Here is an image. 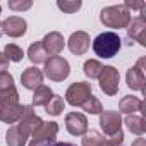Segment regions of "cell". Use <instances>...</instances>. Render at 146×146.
<instances>
[{
	"label": "cell",
	"instance_id": "obj_33",
	"mask_svg": "<svg viewBox=\"0 0 146 146\" xmlns=\"http://www.w3.org/2000/svg\"><path fill=\"white\" fill-rule=\"evenodd\" d=\"M132 146H146V139L144 137H136L132 141Z\"/></svg>",
	"mask_w": 146,
	"mask_h": 146
},
{
	"label": "cell",
	"instance_id": "obj_21",
	"mask_svg": "<svg viewBox=\"0 0 146 146\" xmlns=\"http://www.w3.org/2000/svg\"><path fill=\"white\" fill-rule=\"evenodd\" d=\"M52 96H53V91L50 90V86H45V84H41V86H38L36 90H35V93H33V105H36V107H45L50 100H52Z\"/></svg>",
	"mask_w": 146,
	"mask_h": 146
},
{
	"label": "cell",
	"instance_id": "obj_27",
	"mask_svg": "<svg viewBox=\"0 0 146 146\" xmlns=\"http://www.w3.org/2000/svg\"><path fill=\"white\" fill-rule=\"evenodd\" d=\"M4 53H5V57L9 58V62H21V60H23V57H24L23 48H19V46H17V45H14V43H9V45L5 46Z\"/></svg>",
	"mask_w": 146,
	"mask_h": 146
},
{
	"label": "cell",
	"instance_id": "obj_13",
	"mask_svg": "<svg viewBox=\"0 0 146 146\" xmlns=\"http://www.w3.org/2000/svg\"><path fill=\"white\" fill-rule=\"evenodd\" d=\"M127 38L132 41H137L141 46H146V19L143 14L131 19L127 26Z\"/></svg>",
	"mask_w": 146,
	"mask_h": 146
},
{
	"label": "cell",
	"instance_id": "obj_11",
	"mask_svg": "<svg viewBox=\"0 0 146 146\" xmlns=\"http://www.w3.org/2000/svg\"><path fill=\"white\" fill-rule=\"evenodd\" d=\"M26 29H28V23L23 17H19V16L7 17L2 23V26H0V31L5 33L11 38H21V36H24L26 35Z\"/></svg>",
	"mask_w": 146,
	"mask_h": 146
},
{
	"label": "cell",
	"instance_id": "obj_9",
	"mask_svg": "<svg viewBox=\"0 0 146 146\" xmlns=\"http://www.w3.org/2000/svg\"><path fill=\"white\" fill-rule=\"evenodd\" d=\"M100 127L103 129L105 136L110 137L117 132L122 131V117L119 112H112V110H105L100 113Z\"/></svg>",
	"mask_w": 146,
	"mask_h": 146
},
{
	"label": "cell",
	"instance_id": "obj_8",
	"mask_svg": "<svg viewBox=\"0 0 146 146\" xmlns=\"http://www.w3.org/2000/svg\"><path fill=\"white\" fill-rule=\"evenodd\" d=\"M144 64H146V58H139L136 65H132L127 74H125V83L127 86L132 90V91H141L144 93V84H146V78H144Z\"/></svg>",
	"mask_w": 146,
	"mask_h": 146
},
{
	"label": "cell",
	"instance_id": "obj_1",
	"mask_svg": "<svg viewBox=\"0 0 146 146\" xmlns=\"http://www.w3.org/2000/svg\"><path fill=\"white\" fill-rule=\"evenodd\" d=\"M23 107L19 103V93L16 88L0 93V120L5 124L19 122L23 115Z\"/></svg>",
	"mask_w": 146,
	"mask_h": 146
},
{
	"label": "cell",
	"instance_id": "obj_36",
	"mask_svg": "<svg viewBox=\"0 0 146 146\" xmlns=\"http://www.w3.org/2000/svg\"><path fill=\"white\" fill-rule=\"evenodd\" d=\"M0 12H2V7H0ZM0 26H2V23H0Z\"/></svg>",
	"mask_w": 146,
	"mask_h": 146
},
{
	"label": "cell",
	"instance_id": "obj_3",
	"mask_svg": "<svg viewBox=\"0 0 146 146\" xmlns=\"http://www.w3.org/2000/svg\"><path fill=\"white\" fill-rule=\"evenodd\" d=\"M131 19H132V16L124 5H110V7H105L100 12V21L107 28H112V29L127 28Z\"/></svg>",
	"mask_w": 146,
	"mask_h": 146
},
{
	"label": "cell",
	"instance_id": "obj_14",
	"mask_svg": "<svg viewBox=\"0 0 146 146\" xmlns=\"http://www.w3.org/2000/svg\"><path fill=\"white\" fill-rule=\"evenodd\" d=\"M91 45V40H90V35L84 33V31H76V33H72L70 38L67 40V46L69 50L74 53V55H84L88 52Z\"/></svg>",
	"mask_w": 146,
	"mask_h": 146
},
{
	"label": "cell",
	"instance_id": "obj_16",
	"mask_svg": "<svg viewBox=\"0 0 146 146\" xmlns=\"http://www.w3.org/2000/svg\"><path fill=\"white\" fill-rule=\"evenodd\" d=\"M21 83L26 90H36L38 86L43 84V72L36 67H28L21 74Z\"/></svg>",
	"mask_w": 146,
	"mask_h": 146
},
{
	"label": "cell",
	"instance_id": "obj_23",
	"mask_svg": "<svg viewBox=\"0 0 146 146\" xmlns=\"http://www.w3.org/2000/svg\"><path fill=\"white\" fill-rule=\"evenodd\" d=\"M84 74L90 78V79H98L100 78V74H102V70H103V65L98 62V60H95V58H90V60H86L84 62Z\"/></svg>",
	"mask_w": 146,
	"mask_h": 146
},
{
	"label": "cell",
	"instance_id": "obj_24",
	"mask_svg": "<svg viewBox=\"0 0 146 146\" xmlns=\"http://www.w3.org/2000/svg\"><path fill=\"white\" fill-rule=\"evenodd\" d=\"M81 108L86 112V113H91V115H100L102 112H103V107H102V102L95 96V95H91L83 105H81Z\"/></svg>",
	"mask_w": 146,
	"mask_h": 146
},
{
	"label": "cell",
	"instance_id": "obj_2",
	"mask_svg": "<svg viewBox=\"0 0 146 146\" xmlns=\"http://www.w3.org/2000/svg\"><path fill=\"white\" fill-rule=\"evenodd\" d=\"M120 36L113 31H105L102 35H98L93 41V50L98 57L102 58H112L113 55L119 53L122 43H120Z\"/></svg>",
	"mask_w": 146,
	"mask_h": 146
},
{
	"label": "cell",
	"instance_id": "obj_5",
	"mask_svg": "<svg viewBox=\"0 0 146 146\" xmlns=\"http://www.w3.org/2000/svg\"><path fill=\"white\" fill-rule=\"evenodd\" d=\"M58 132V124L57 122H41L35 131H33V139L29 146H52L55 143Z\"/></svg>",
	"mask_w": 146,
	"mask_h": 146
},
{
	"label": "cell",
	"instance_id": "obj_15",
	"mask_svg": "<svg viewBox=\"0 0 146 146\" xmlns=\"http://www.w3.org/2000/svg\"><path fill=\"white\" fill-rule=\"evenodd\" d=\"M41 45L45 48V52L48 53V57H57L62 50H64V45H65V40L64 36L58 33V31H52L48 33L43 40H41Z\"/></svg>",
	"mask_w": 146,
	"mask_h": 146
},
{
	"label": "cell",
	"instance_id": "obj_35",
	"mask_svg": "<svg viewBox=\"0 0 146 146\" xmlns=\"http://www.w3.org/2000/svg\"><path fill=\"white\" fill-rule=\"evenodd\" d=\"M102 146H112V144H110V143H108V141H105V143H103V144H102Z\"/></svg>",
	"mask_w": 146,
	"mask_h": 146
},
{
	"label": "cell",
	"instance_id": "obj_17",
	"mask_svg": "<svg viewBox=\"0 0 146 146\" xmlns=\"http://www.w3.org/2000/svg\"><path fill=\"white\" fill-rule=\"evenodd\" d=\"M144 103L143 100L136 98V96H124L119 103V113H125V115H131V113H136V112H143L144 113Z\"/></svg>",
	"mask_w": 146,
	"mask_h": 146
},
{
	"label": "cell",
	"instance_id": "obj_28",
	"mask_svg": "<svg viewBox=\"0 0 146 146\" xmlns=\"http://www.w3.org/2000/svg\"><path fill=\"white\" fill-rule=\"evenodd\" d=\"M12 88H16V86H14V78H12V74H9L7 70H5V72H0V93L9 91V90H12Z\"/></svg>",
	"mask_w": 146,
	"mask_h": 146
},
{
	"label": "cell",
	"instance_id": "obj_22",
	"mask_svg": "<svg viewBox=\"0 0 146 146\" xmlns=\"http://www.w3.org/2000/svg\"><path fill=\"white\" fill-rule=\"evenodd\" d=\"M64 107H65L64 98H62V96H58V95H53V96H52V100L45 105V112H46L48 115L57 117V115H60V113H62Z\"/></svg>",
	"mask_w": 146,
	"mask_h": 146
},
{
	"label": "cell",
	"instance_id": "obj_34",
	"mask_svg": "<svg viewBox=\"0 0 146 146\" xmlns=\"http://www.w3.org/2000/svg\"><path fill=\"white\" fill-rule=\"evenodd\" d=\"M52 146H78V144H72V143H53Z\"/></svg>",
	"mask_w": 146,
	"mask_h": 146
},
{
	"label": "cell",
	"instance_id": "obj_31",
	"mask_svg": "<svg viewBox=\"0 0 146 146\" xmlns=\"http://www.w3.org/2000/svg\"><path fill=\"white\" fill-rule=\"evenodd\" d=\"M122 5H124L129 12H131V9H132V11H134V9H139V11L144 9V2H131V0H127V2H124Z\"/></svg>",
	"mask_w": 146,
	"mask_h": 146
},
{
	"label": "cell",
	"instance_id": "obj_29",
	"mask_svg": "<svg viewBox=\"0 0 146 146\" xmlns=\"http://www.w3.org/2000/svg\"><path fill=\"white\" fill-rule=\"evenodd\" d=\"M31 5H33V2L31 0H11L9 2V9H12V11H17V12H23V11H28V9H31Z\"/></svg>",
	"mask_w": 146,
	"mask_h": 146
},
{
	"label": "cell",
	"instance_id": "obj_25",
	"mask_svg": "<svg viewBox=\"0 0 146 146\" xmlns=\"http://www.w3.org/2000/svg\"><path fill=\"white\" fill-rule=\"evenodd\" d=\"M105 141L107 139L98 131H88L81 139V146H102Z\"/></svg>",
	"mask_w": 146,
	"mask_h": 146
},
{
	"label": "cell",
	"instance_id": "obj_6",
	"mask_svg": "<svg viewBox=\"0 0 146 146\" xmlns=\"http://www.w3.org/2000/svg\"><path fill=\"white\" fill-rule=\"evenodd\" d=\"M93 95L91 84L84 83V81H78V83H72L67 91H65V102L72 107H81L90 96Z\"/></svg>",
	"mask_w": 146,
	"mask_h": 146
},
{
	"label": "cell",
	"instance_id": "obj_18",
	"mask_svg": "<svg viewBox=\"0 0 146 146\" xmlns=\"http://www.w3.org/2000/svg\"><path fill=\"white\" fill-rule=\"evenodd\" d=\"M124 124H125L127 129H129L132 134H136L137 137H141V136L144 134V131H146V122H144V117H143V115H134V113H131V115L125 117Z\"/></svg>",
	"mask_w": 146,
	"mask_h": 146
},
{
	"label": "cell",
	"instance_id": "obj_26",
	"mask_svg": "<svg viewBox=\"0 0 146 146\" xmlns=\"http://www.w3.org/2000/svg\"><path fill=\"white\" fill-rule=\"evenodd\" d=\"M81 0H58L57 2V7L60 11H64L65 14H74L81 9Z\"/></svg>",
	"mask_w": 146,
	"mask_h": 146
},
{
	"label": "cell",
	"instance_id": "obj_30",
	"mask_svg": "<svg viewBox=\"0 0 146 146\" xmlns=\"http://www.w3.org/2000/svg\"><path fill=\"white\" fill-rule=\"evenodd\" d=\"M107 141H108L112 146H122V143H124V132L120 131V132H117V134L107 137Z\"/></svg>",
	"mask_w": 146,
	"mask_h": 146
},
{
	"label": "cell",
	"instance_id": "obj_7",
	"mask_svg": "<svg viewBox=\"0 0 146 146\" xmlns=\"http://www.w3.org/2000/svg\"><path fill=\"white\" fill-rule=\"evenodd\" d=\"M100 81V90L108 95V96H115L119 93V83H120V74L119 70L112 65H103V70L98 78Z\"/></svg>",
	"mask_w": 146,
	"mask_h": 146
},
{
	"label": "cell",
	"instance_id": "obj_20",
	"mask_svg": "<svg viewBox=\"0 0 146 146\" xmlns=\"http://www.w3.org/2000/svg\"><path fill=\"white\" fill-rule=\"evenodd\" d=\"M28 58L33 62V64H45L46 60H48V53L45 52V48H43V45H41V41H36V43H33L29 48H28Z\"/></svg>",
	"mask_w": 146,
	"mask_h": 146
},
{
	"label": "cell",
	"instance_id": "obj_10",
	"mask_svg": "<svg viewBox=\"0 0 146 146\" xmlns=\"http://www.w3.org/2000/svg\"><path fill=\"white\" fill-rule=\"evenodd\" d=\"M43 120L35 113V110H33V105H24L23 107V115H21V119H19V122H17V127L29 137L31 134H33V131L41 124Z\"/></svg>",
	"mask_w": 146,
	"mask_h": 146
},
{
	"label": "cell",
	"instance_id": "obj_12",
	"mask_svg": "<svg viewBox=\"0 0 146 146\" xmlns=\"http://www.w3.org/2000/svg\"><path fill=\"white\" fill-rule=\"evenodd\" d=\"M65 127L72 136H84L88 132V119L84 113L70 112L65 115Z\"/></svg>",
	"mask_w": 146,
	"mask_h": 146
},
{
	"label": "cell",
	"instance_id": "obj_4",
	"mask_svg": "<svg viewBox=\"0 0 146 146\" xmlns=\"http://www.w3.org/2000/svg\"><path fill=\"white\" fill-rule=\"evenodd\" d=\"M43 74H45L50 81L60 83V81L67 79V76L70 74V65H69V62H67L64 57H60V55L50 57V58L45 62Z\"/></svg>",
	"mask_w": 146,
	"mask_h": 146
},
{
	"label": "cell",
	"instance_id": "obj_19",
	"mask_svg": "<svg viewBox=\"0 0 146 146\" xmlns=\"http://www.w3.org/2000/svg\"><path fill=\"white\" fill-rule=\"evenodd\" d=\"M5 143H7V146H26L28 136L17 125H12V127H9V131L5 134Z\"/></svg>",
	"mask_w": 146,
	"mask_h": 146
},
{
	"label": "cell",
	"instance_id": "obj_32",
	"mask_svg": "<svg viewBox=\"0 0 146 146\" xmlns=\"http://www.w3.org/2000/svg\"><path fill=\"white\" fill-rule=\"evenodd\" d=\"M9 69V58L5 57L4 52H0V72H5Z\"/></svg>",
	"mask_w": 146,
	"mask_h": 146
}]
</instances>
